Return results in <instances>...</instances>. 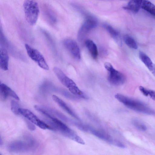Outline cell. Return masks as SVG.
I'll return each instance as SVG.
<instances>
[{
  "label": "cell",
  "instance_id": "1",
  "mask_svg": "<svg viewBox=\"0 0 155 155\" xmlns=\"http://www.w3.org/2000/svg\"><path fill=\"white\" fill-rule=\"evenodd\" d=\"M115 97L128 108L140 113L150 115L155 114V111L143 102L122 94L117 93Z\"/></svg>",
  "mask_w": 155,
  "mask_h": 155
},
{
  "label": "cell",
  "instance_id": "2",
  "mask_svg": "<svg viewBox=\"0 0 155 155\" xmlns=\"http://www.w3.org/2000/svg\"><path fill=\"white\" fill-rule=\"evenodd\" d=\"M48 117L50 120L47 121L52 130L58 131L64 136L78 143L83 145L85 144V142L81 137L58 118L52 117Z\"/></svg>",
  "mask_w": 155,
  "mask_h": 155
},
{
  "label": "cell",
  "instance_id": "3",
  "mask_svg": "<svg viewBox=\"0 0 155 155\" xmlns=\"http://www.w3.org/2000/svg\"><path fill=\"white\" fill-rule=\"evenodd\" d=\"M53 70L60 82L68 89L71 93L78 97L85 99H88L87 95L78 88L75 82L68 77L60 68L54 67Z\"/></svg>",
  "mask_w": 155,
  "mask_h": 155
},
{
  "label": "cell",
  "instance_id": "4",
  "mask_svg": "<svg viewBox=\"0 0 155 155\" xmlns=\"http://www.w3.org/2000/svg\"><path fill=\"white\" fill-rule=\"evenodd\" d=\"M38 146L34 139L29 138L12 142L8 145L7 149L13 153L28 152L35 150Z\"/></svg>",
  "mask_w": 155,
  "mask_h": 155
},
{
  "label": "cell",
  "instance_id": "5",
  "mask_svg": "<svg viewBox=\"0 0 155 155\" xmlns=\"http://www.w3.org/2000/svg\"><path fill=\"white\" fill-rule=\"evenodd\" d=\"M23 7L25 18L31 25L36 23L39 13L38 4L35 0H25Z\"/></svg>",
  "mask_w": 155,
  "mask_h": 155
},
{
  "label": "cell",
  "instance_id": "6",
  "mask_svg": "<svg viewBox=\"0 0 155 155\" xmlns=\"http://www.w3.org/2000/svg\"><path fill=\"white\" fill-rule=\"evenodd\" d=\"M104 66L108 72V80L111 84L115 86H120L125 82L126 78L124 75L114 69L110 63H105Z\"/></svg>",
  "mask_w": 155,
  "mask_h": 155
},
{
  "label": "cell",
  "instance_id": "7",
  "mask_svg": "<svg viewBox=\"0 0 155 155\" xmlns=\"http://www.w3.org/2000/svg\"><path fill=\"white\" fill-rule=\"evenodd\" d=\"M35 109L46 116L58 118L72 125L74 120L67 117L63 113L54 109L43 105H35Z\"/></svg>",
  "mask_w": 155,
  "mask_h": 155
},
{
  "label": "cell",
  "instance_id": "8",
  "mask_svg": "<svg viewBox=\"0 0 155 155\" xmlns=\"http://www.w3.org/2000/svg\"><path fill=\"white\" fill-rule=\"evenodd\" d=\"M88 132H89L98 138L119 148H124L125 145L119 140L113 138L104 131L95 129L88 126Z\"/></svg>",
  "mask_w": 155,
  "mask_h": 155
},
{
  "label": "cell",
  "instance_id": "9",
  "mask_svg": "<svg viewBox=\"0 0 155 155\" xmlns=\"http://www.w3.org/2000/svg\"><path fill=\"white\" fill-rule=\"evenodd\" d=\"M84 14L86 16V19L78 35V39L80 41L82 40L88 32L96 27L97 25V21L95 18L85 13Z\"/></svg>",
  "mask_w": 155,
  "mask_h": 155
},
{
  "label": "cell",
  "instance_id": "10",
  "mask_svg": "<svg viewBox=\"0 0 155 155\" xmlns=\"http://www.w3.org/2000/svg\"><path fill=\"white\" fill-rule=\"evenodd\" d=\"M25 47L27 53L29 57L41 68L48 70L49 67L43 55L38 50L26 44Z\"/></svg>",
  "mask_w": 155,
  "mask_h": 155
},
{
  "label": "cell",
  "instance_id": "11",
  "mask_svg": "<svg viewBox=\"0 0 155 155\" xmlns=\"http://www.w3.org/2000/svg\"><path fill=\"white\" fill-rule=\"evenodd\" d=\"M20 114H21L27 120L43 129H48L52 130L51 127L39 119L34 114L29 110L20 108Z\"/></svg>",
  "mask_w": 155,
  "mask_h": 155
},
{
  "label": "cell",
  "instance_id": "12",
  "mask_svg": "<svg viewBox=\"0 0 155 155\" xmlns=\"http://www.w3.org/2000/svg\"><path fill=\"white\" fill-rule=\"evenodd\" d=\"M63 43L65 48L74 58L77 59L81 58L80 49L78 44L74 40L67 39L64 40Z\"/></svg>",
  "mask_w": 155,
  "mask_h": 155
},
{
  "label": "cell",
  "instance_id": "13",
  "mask_svg": "<svg viewBox=\"0 0 155 155\" xmlns=\"http://www.w3.org/2000/svg\"><path fill=\"white\" fill-rule=\"evenodd\" d=\"M0 99L2 101H5L8 96H10L17 100L19 98L16 93L10 87L4 83L0 85Z\"/></svg>",
  "mask_w": 155,
  "mask_h": 155
},
{
  "label": "cell",
  "instance_id": "14",
  "mask_svg": "<svg viewBox=\"0 0 155 155\" xmlns=\"http://www.w3.org/2000/svg\"><path fill=\"white\" fill-rule=\"evenodd\" d=\"M52 98L53 100L61 107L68 114L77 120H80L79 117L75 113L70 107L62 100L54 95H52Z\"/></svg>",
  "mask_w": 155,
  "mask_h": 155
},
{
  "label": "cell",
  "instance_id": "15",
  "mask_svg": "<svg viewBox=\"0 0 155 155\" xmlns=\"http://www.w3.org/2000/svg\"><path fill=\"white\" fill-rule=\"evenodd\" d=\"M103 27L110 35L117 44L120 46L122 45V39L119 32L110 25L107 24L103 25Z\"/></svg>",
  "mask_w": 155,
  "mask_h": 155
},
{
  "label": "cell",
  "instance_id": "16",
  "mask_svg": "<svg viewBox=\"0 0 155 155\" xmlns=\"http://www.w3.org/2000/svg\"><path fill=\"white\" fill-rule=\"evenodd\" d=\"M9 58L6 49L1 48L0 50V67L4 71L8 69Z\"/></svg>",
  "mask_w": 155,
  "mask_h": 155
},
{
  "label": "cell",
  "instance_id": "17",
  "mask_svg": "<svg viewBox=\"0 0 155 155\" xmlns=\"http://www.w3.org/2000/svg\"><path fill=\"white\" fill-rule=\"evenodd\" d=\"M143 0H130L127 5L123 7L124 9L136 13L140 9Z\"/></svg>",
  "mask_w": 155,
  "mask_h": 155
},
{
  "label": "cell",
  "instance_id": "18",
  "mask_svg": "<svg viewBox=\"0 0 155 155\" xmlns=\"http://www.w3.org/2000/svg\"><path fill=\"white\" fill-rule=\"evenodd\" d=\"M85 44L93 58L94 59H96L98 55V52L96 45L90 39L87 40L85 41Z\"/></svg>",
  "mask_w": 155,
  "mask_h": 155
},
{
  "label": "cell",
  "instance_id": "19",
  "mask_svg": "<svg viewBox=\"0 0 155 155\" xmlns=\"http://www.w3.org/2000/svg\"><path fill=\"white\" fill-rule=\"evenodd\" d=\"M43 12L45 17L48 21L52 24H54L57 21L56 17L51 9L47 6L43 7Z\"/></svg>",
  "mask_w": 155,
  "mask_h": 155
},
{
  "label": "cell",
  "instance_id": "20",
  "mask_svg": "<svg viewBox=\"0 0 155 155\" xmlns=\"http://www.w3.org/2000/svg\"><path fill=\"white\" fill-rule=\"evenodd\" d=\"M141 7L150 14L155 16V5L150 1L147 0H143Z\"/></svg>",
  "mask_w": 155,
  "mask_h": 155
},
{
  "label": "cell",
  "instance_id": "21",
  "mask_svg": "<svg viewBox=\"0 0 155 155\" xmlns=\"http://www.w3.org/2000/svg\"><path fill=\"white\" fill-rule=\"evenodd\" d=\"M139 54L140 60L148 69H150L153 64L150 58L143 52L140 51Z\"/></svg>",
  "mask_w": 155,
  "mask_h": 155
},
{
  "label": "cell",
  "instance_id": "22",
  "mask_svg": "<svg viewBox=\"0 0 155 155\" xmlns=\"http://www.w3.org/2000/svg\"><path fill=\"white\" fill-rule=\"evenodd\" d=\"M123 39L125 43L128 47L134 49H137V44L132 37L128 35H125Z\"/></svg>",
  "mask_w": 155,
  "mask_h": 155
},
{
  "label": "cell",
  "instance_id": "23",
  "mask_svg": "<svg viewBox=\"0 0 155 155\" xmlns=\"http://www.w3.org/2000/svg\"><path fill=\"white\" fill-rule=\"evenodd\" d=\"M132 123L133 125L139 130L145 131L147 129L146 125L142 122L138 120L134 119L132 121Z\"/></svg>",
  "mask_w": 155,
  "mask_h": 155
},
{
  "label": "cell",
  "instance_id": "24",
  "mask_svg": "<svg viewBox=\"0 0 155 155\" xmlns=\"http://www.w3.org/2000/svg\"><path fill=\"white\" fill-rule=\"evenodd\" d=\"M11 110L12 112L16 115L20 114L19 109L20 108L19 104L16 101L12 100L11 102Z\"/></svg>",
  "mask_w": 155,
  "mask_h": 155
},
{
  "label": "cell",
  "instance_id": "25",
  "mask_svg": "<svg viewBox=\"0 0 155 155\" xmlns=\"http://www.w3.org/2000/svg\"><path fill=\"white\" fill-rule=\"evenodd\" d=\"M26 124L28 128L31 131L34 130L35 127L34 125L31 122L28 120L26 121Z\"/></svg>",
  "mask_w": 155,
  "mask_h": 155
},
{
  "label": "cell",
  "instance_id": "26",
  "mask_svg": "<svg viewBox=\"0 0 155 155\" xmlns=\"http://www.w3.org/2000/svg\"><path fill=\"white\" fill-rule=\"evenodd\" d=\"M149 96L153 100L155 101V91L148 90L147 96Z\"/></svg>",
  "mask_w": 155,
  "mask_h": 155
},
{
  "label": "cell",
  "instance_id": "27",
  "mask_svg": "<svg viewBox=\"0 0 155 155\" xmlns=\"http://www.w3.org/2000/svg\"><path fill=\"white\" fill-rule=\"evenodd\" d=\"M139 89L144 95L147 96L148 89L142 86H140L139 87Z\"/></svg>",
  "mask_w": 155,
  "mask_h": 155
},
{
  "label": "cell",
  "instance_id": "28",
  "mask_svg": "<svg viewBox=\"0 0 155 155\" xmlns=\"http://www.w3.org/2000/svg\"><path fill=\"white\" fill-rule=\"evenodd\" d=\"M149 70L155 77V64H153L152 67Z\"/></svg>",
  "mask_w": 155,
  "mask_h": 155
}]
</instances>
